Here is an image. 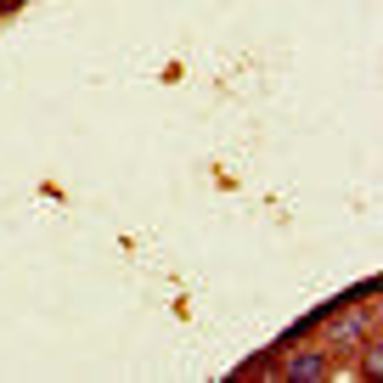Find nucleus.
<instances>
[{
	"label": "nucleus",
	"mask_w": 383,
	"mask_h": 383,
	"mask_svg": "<svg viewBox=\"0 0 383 383\" xmlns=\"http://www.w3.org/2000/svg\"><path fill=\"white\" fill-rule=\"evenodd\" d=\"M287 372H293V377H321V372H327V366H321V361H316V355H299V361H293V366H287Z\"/></svg>",
	"instance_id": "obj_1"
}]
</instances>
